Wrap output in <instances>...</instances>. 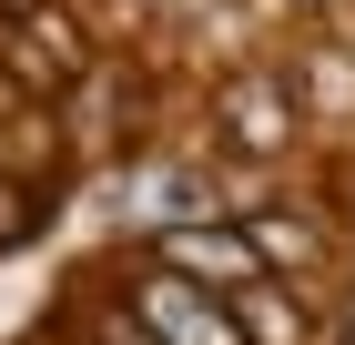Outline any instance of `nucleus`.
Segmentation results:
<instances>
[{"label":"nucleus","mask_w":355,"mask_h":345,"mask_svg":"<svg viewBox=\"0 0 355 345\" xmlns=\"http://www.w3.org/2000/svg\"><path fill=\"white\" fill-rule=\"evenodd\" d=\"M214 122H223L234 162H284L304 142V102H295V81H274V71H234L214 92Z\"/></svg>","instance_id":"nucleus-1"},{"label":"nucleus","mask_w":355,"mask_h":345,"mask_svg":"<svg viewBox=\"0 0 355 345\" xmlns=\"http://www.w3.org/2000/svg\"><path fill=\"white\" fill-rule=\"evenodd\" d=\"M153 264H163V274H183V285H203V294H244V285H264V254H254V234H244V224H214V213L163 224V234H153Z\"/></svg>","instance_id":"nucleus-2"},{"label":"nucleus","mask_w":355,"mask_h":345,"mask_svg":"<svg viewBox=\"0 0 355 345\" xmlns=\"http://www.w3.org/2000/svg\"><path fill=\"white\" fill-rule=\"evenodd\" d=\"M122 305H132V315L153 325V335H163V345H244V315H234L223 294L183 285V274H163V264H142Z\"/></svg>","instance_id":"nucleus-3"},{"label":"nucleus","mask_w":355,"mask_h":345,"mask_svg":"<svg viewBox=\"0 0 355 345\" xmlns=\"http://www.w3.org/2000/svg\"><path fill=\"white\" fill-rule=\"evenodd\" d=\"M244 234H254V254H264V274H304L315 254H325V224H315V213H295V203L244 213Z\"/></svg>","instance_id":"nucleus-4"},{"label":"nucleus","mask_w":355,"mask_h":345,"mask_svg":"<svg viewBox=\"0 0 355 345\" xmlns=\"http://www.w3.org/2000/svg\"><path fill=\"white\" fill-rule=\"evenodd\" d=\"M223 305H234V315H244V345H304V305L284 285H244V294H223Z\"/></svg>","instance_id":"nucleus-5"},{"label":"nucleus","mask_w":355,"mask_h":345,"mask_svg":"<svg viewBox=\"0 0 355 345\" xmlns=\"http://www.w3.org/2000/svg\"><path fill=\"white\" fill-rule=\"evenodd\" d=\"M315 102H325V112H345V102H355V71H345L335 51H315Z\"/></svg>","instance_id":"nucleus-6"},{"label":"nucleus","mask_w":355,"mask_h":345,"mask_svg":"<svg viewBox=\"0 0 355 345\" xmlns=\"http://www.w3.org/2000/svg\"><path fill=\"white\" fill-rule=\"evenodd\" d=\"M102 345H163V335H153V325H142L132 305H122V315H102Z\"/></svg>","instance_id":"nucleus-7"},{"label":"nucleus","mask_w":355,"mask_h":345,"mask_svg":"<svg viewBox=\"0 0 355 345\" xmlns=\"http://www.w3.org/2000/svg\"><path fill=\"white\" fill-rule=\"evenodd\" d=\"M10 234H21V193L0 183V244H10Z\"/></svg>","instance_id":"nucleus-8"},{"label":"nucleus","mask_w":355,"mask_h":345,"mask_svg":"<svg viewBox=\"0 0 355 345\" xmlns=\"http://www.w3.org/2000/svg\"><path fill=\"white\" fill-rule=\"evenodd\" d=\"M335 345H355V285H345V305H335Z\"/></svg>","instance_id":"nucleus-9"}]
</instances>
